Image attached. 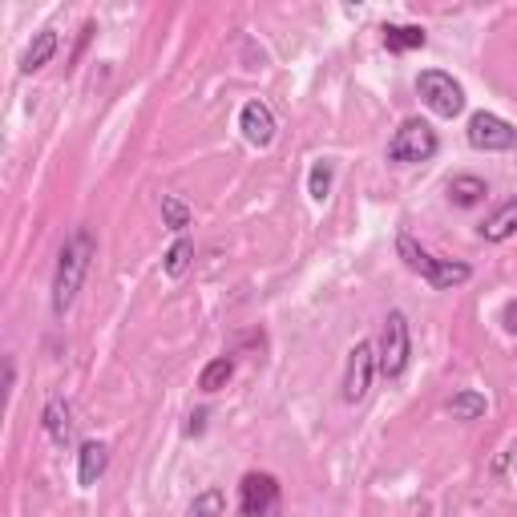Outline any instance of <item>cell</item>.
Masks as SVG:
<instances>
[{
    "label": "cell",
    "mask_w": 517,
    "mask_h": 517,
    "mask_svg": "<svg viewBox=\"0 0 517 517\" xmlns=\"http://www.w3.org/2000/svg\"><path fill=\"white\" fill-rule=\"evenodd\" d=\"M93 255H97L93 231L89 227H77L65 239L61 255H57V271H53V316H65L69 307H73V299H77V291H81V283L89 275Z\"/></svg>",
    "instance_id": "obj_1"
},
{
    "label": "cell",
    "mask_w": 517,
    "mask_h": 517,
    "mask_svg": "<svg viewBox=\"0 0 517 517\" xmlns=\"http://www.w3.org/2000/svg\"><path fill=\"white\" fill-rule=\"evenodd\" d=\"M396 251H400V259H404V267H408V271H417L433 291L461 287V283H469V275H473V267H469V263L437 259V255H429V251H425L417 239H412V235H400V239H396Z\"/></svg>",
    "instance_id": "obj_2"
},
{
    "label": "cell",
    "mask_w": 517,
    "mask_h": 517,
    "mask_svg": "<svg viewBox=\"0 0 517 517\" xmlns=\"http://www.w3.org/2000/svg\"><path fill=\"white\" fill-rule=\"evenodd\" d=\"M437 150H441L437 130L429 122H421V118H408V122H400V130L388 142V162H400V166L429 162Z\"/></svg>",
    "instance_id": "obj_3"
},
{
    "label": "cell",
    "mask_w": 517,
    "mask_h": 517,
    "mask_svg": "<svg viewBox=\"0 0 517 517\" xmlns=\"http://www.w3.org/2000/svg\"><path fill=\"white\" fill-rule=\"evenodd\" d=\"M408 356H412V332H408V316L404 312H388L384 320V332H380V376L388 380H400L404 368H408Z\"/></svg>",
    "instance_id": "obj_4"
},
{
    "label": "cell",
    "mask_w": 517,
    "mask_h": 517,
    "mask_svg": "<svg viewBox=\"0 0 517 517\" xmlns=\"http://www.w3.org/2000/svg\"><path fill=\"white\" fill-rule=\"evenodd\" d=\"M417 93H421V101L437 114V118H457L461 110H465V89H461V81L453 77V73H445V69H425L421 77H417Z\"/></svg>",
    "instance_id": "obj_5"
},
{
    "label": "cell",
    "mask_w": 517,
    "mask_h": 517,
    "mask_svg": "<svg viewBox=\"0 0 517 517\" xmlns=\"http://www.w3.org/2000/svg\"><path fill=\"white\" fill-rule=\"evenodd\" d=\"M283 493L271 473H247L239 481V513L243 517H279Z\"/></svg>",
    "instance_id": "obj_6"
},
{
    "label": "cell",
    "mask_w": 517,
    "mask_h": 517,
    "mask_svg": "<svg viewBox=\"0 0 517 517\" xmlns=\"http://www.w3.org/2000/svg\"><path fill=\"white\" fill-rule=\"evenodd\" d=\"M469 146L485 150V154H505V150H517V130L505 118L481 110L469 118Z\"/></svg>",
    "instance_id": "obj_7"
},
{
    "label": "cell",
    "mask_w": 517,
    "mask_h": 517,
    "mask_svg": "<svg viewBox=\"0 0 517 517\" xmlns=\"http://www.w3.org/2000/svg\"><path fill=\"white\" fill-rule=\"evenodd\" d=\"M376 372H380L376 348H372L368 340H360V344L348 352V368H344V400H348V404H360V400L368 396Z\"/></svg>",
    "instance_id": "obj_8"
},
{
    "label": "cell",
    "mask_w": 517,
    "mask_h": 517,
    "mask_svg": "<svg viewBox=\"0 0 517 517\" xmlns=\"http://www.w3.org/2000/svg\"><path fill=\"white\" fill-rule=\"evenodd\" d=\"M239 130H243V138H247L251 146L267 150V146L275 142V130H279V122H275V114H271V106H267V101H247V106H243V114H239Z\"/></svg>",
    "instance_id": "obj_9"
},
{
    "label": "cell",
    "mask_w": 517,
    "mask_h": 517,
    "mask_svg": "<svg viewBox=\"0 0 517 517\" xmlns=\"http://www.w3.org/2000/svg\"><path fill=\"white\" fill-rule=\"evenodd\" d=\"M106 469H110V449L101 445V441H85L77 449V485L81 489H93Z\"/></svg>",
    "instance_id": "obj_10"
},
{
    "label": "cell",
    "mask_w": 517,
    "mask_h": 517,
    "mask_svg": "<svg viewBox=\"0 0 517 517\" xmlns=\"http://www.w3.org/2000/svg\"><path fill=\"white\" fill-rule=\"evenodd\" d=\"M517 235V194L509 198V202H501L497 211L481 223V239L485 243H505V239H513Z\"/></svg>",
    "instance_id": "obj_11"
},
{
    "label": "cell",
    "mask_w": 517,
    "mask_h": 517,
    "mask_svg": "<svg viewBox=\"0 0 517 517\" xmlns=\"http://www.w3.org/2000/svg\"><path fill=\"white\" fill-rule=\"evenodd\" d=\"M57 45H61V41H57V33H53V29H41V33L29 41L25 57H21V73H25V77H29V73H41V69L57 57Z\"/></svg>",
    "instance_id": "obj_12"
},
{
    "label": "cell",
    "mask_w": 517,
    "mask_h": 517,
    "mask_svg": "<svg viewBox=\"0 0 517 517\" xmlns=\"http://www.w3.org/2000/svg\"><path fill=\"white\" fill-rule=\"evenodd\" d=\"M445 190H449V202H453V206H461V211H469V206L485 202V194H489L485 178H477V174H453Z\"/></svg>",
    "instance_id": "obj_13"
},
{
    "label": "cell",
    "mask_w": 517,
    "mask_h": 517,
    "mask_svg": "<svg viewBox=\"0 0 517 517\" xmlns=\"http://www.w3.org/2000/svg\"><path fill=\"white\" fill-rule=\"evenodd\" d=\"M41 425H45L49 441H57V445H65V441H69L73 421H69V404H65L61 396H53V400L45 404V412H41Z\"/></svg>",
    "instance_id": "obj_14"
},
{
    "label": "cell",
    "mask_w": 517,
    "mask_h": 517,
    "mask_svg": "<svg viewBox=\"0 0 517 517\" xmlns=\"http://www.w3.org/2000/svg\"><path fill=\"white\" fill-rule=\"evenodd\" d=\"M429 33L421 25H384V49L388 53H408V49H425Z\"/></svg>",
    "instance_id": "obj_15"
},
{
    "label": "cell",
    "mask_w": 517,
    "mask_h": 517,
    "mask_svg": "<svg viewBox=\"0 0 517 517\" xmlns=\"http://www.w3.org/2000/svg\"><path fill=\"white\" fill-rule=\"evenodd\" d=\"M231 376H235V360H231V356H215L211 364L198 372V388H202V392H219V388L231 384Z\"/></svg>",
    "instance_id": "obj_16"
},
{
    "label": "cell",
    "mask_w": 517,
    "mask_h": 517,
    "mask_svg": "<svg viewBox=\"0 0 517 517\" xmlns=\"http://www.w3.org/2000/svg\"><path fill=\"white\" fill-rule=\"evenodd\" d=\"M332 178H336V162H328V158L312 162V170H307V194H312V202H328Z\"/></svg>",
    "instance_id": "obj_17"
},
{
    "label": "cell",
    "mask_w": 517,
    "mask_h": 517,
    "mask_svg": "<svg viewBox=\"0 0 517 517\" xmlns=\"http://www.w3.org/2000/svg\"><path fill=\"white\" fill-rule=\"evenodd\" d=\"M190 263H194V243H190L186 235H178L174 247L166 251V259H162V271H166L170 279H182V275L190 271Z\"/></svg>",
    "instance_id": "obj_18"
},
{
    "label": "cell",
    "mask_w": 517,
    "mask_h": 517,
    "mask_svg": "<svg viewBox=\"0 0 517 517\" xmlns=\"http://www.w3.org/2000/svg\"><path fill=\"white\" fill-rule=\"evenodd\" d=\"M449 412H453V421H481L485 417V396L473 392V388H465V392H457L449 400Z\"/></svg>",
    "instance_id": "obj_19"
},
{
    "label": "cell",
    "mask_w": 517,
    "mask_h": 517,
    "mask_svg": "<svg viewBox=\"0 0 517 517\" xmlns=\"http://www.w3.org/2000/svg\"><path fill=\"white\" fill-rule=\"evenodd\" d=\"M223 509H227V493H223V489H202V493L190 501L186 517H223Z\"/></svg>",
    "instance_id": "obj_20"
},
{
    "label": "cell",
    "mask_w": 517,
    "mask_h": 517,
    "mask_svg": "<svg viewBox=\"0 0 517 517\" xmlns=\"http://www.w3.org/2000/svg\"><path fill=\"white\" fill-rule=\"evenodd\" d=\"M162 223H166L174 235H182V231L190 227V206H186L178 194H162Z\"/></svg>",
    "instance_id": "obj_21"
},
{
    "label": "cell",
    "mask_w": 517,
    "mask_h": 517,
    "mask_svg": "<svg viewBox=\"0 0 517 517\" xmlns=\"http://www.w3.org/2000/svg\"><path fill=\"white\" fill-rule=\"evenodd\" d=\"M501 328H505L509 336H517V299H509V303L501 307Z\"/></svg>",
    "instance_id": "obj_22"
},
{
    "label": "cell",
    "mask_w": 517,
    "mask_h": 517,
    "mask_svg": "<svg viewBox=\"0 0 517 517\" xmlns=\"http://www.w3.org/2000/svg\"><path fill=\"white\" fill-rule=\"evenodd\" d=\"M202 429H206V408H198V412H190V425H186V433H190V437H198Z\"/></svg>",
    "instance_id": "obj_23"
}]
</instances>
